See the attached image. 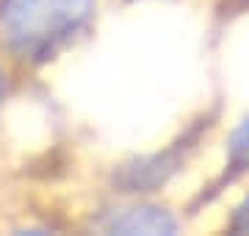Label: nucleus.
Listing matches in <instances>:
<instances>
[{
    "mask_svg": "<svg viewBox=\"0 0 249 236\" xmlns=\"http://www.w3.org/2000/svg\"><path fill=\"white\" fill-rule=\"evenodd\" d=\"M175 219L160 209H122L106 222V231L111 234H175Z\"/></svg>",
    "mask_w": 249,
    "mask_h": 236,
    "instance_id": "2",
    "label": "nucleus"
},
{
    "mask_svg": "<svg viewBox=\"0 0 249 236\" xmlns=\"http://www.w3.org/2000/svg\"><path fill=\"white\" fill-rule=\"evenodd\" d=\"M232 228L235 231H249V200L244 203L238 209V214H235V222H232Z\"/></svg>",
    "mask_w": 249,
    "mask_h": 236,
    "instance_id": "4",
    "label": "nucleus"
},
{
    "mask_svg": "<svg viewBox=\"0 0 249 236\" xmlns=\"http://www.w3.org/2000/svg\"><path fill=\"white\" fill-rule=\"evenodd\" d=\"M0 92H3V83H0Z\"/></svg>",
    "mask_w": 249,
    "mask_h": 236,
    "instance_id": "5",
    "label": "nucleus"
},
{
    "mask_svg": "<svg viewBox=\"0 0 249 236\" xmlns=\"http://www.w3.org/2000/svg\"><path fill=\"white\" fill-rule=\"evenodd\" d=\"M94 0H3L0 34L25 56H47L91 17Z\"/></svg>",
    "mask_w": 249,
    "mask_h": 236,
    "instance_id": "1",
    "label": "nucleus"
},
{
    "mask_svg": "<svg viewBox=\"0 0 249 236\" xmlns=\"http://www.w3.org/2000/svg\"><path fill=\"white\" fill-rule=\"evenodd\" d=\"M230 164L235 170H249V117L230 137Z\"/></svg>",
    "mask_w": 249,
    "mask_h": 236,
    "instance_id": "3",
    "label": "nucleus"
}]
</instances>
